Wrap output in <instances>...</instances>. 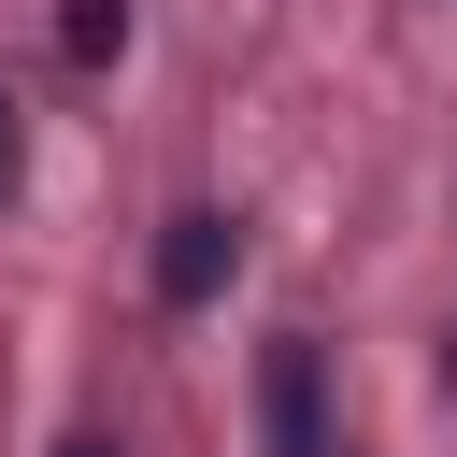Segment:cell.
<instances>
[{"mask_svg":"<svg viewBox=\"0 0 457 457\" xmlns=\"http://www.w3.org/2000/svg\"><path fill=\"white\" fill-rule=\"evenodd\" d=\"M257 428H271V457H343V428H328V343L314 328H286L257 357Z\"/></svg>","mask_w":457,"mask_h":457,"instance_id":"6da1fadb","label":"cell"},{"mask_svg":"<svg viewBox=\"0 0 457 457\" xmlns=\"http://www.w3.org/2000/svg\"><path fill=\"white\" fill-rule=\"evenodd\" d=\"M228 271H243V214H228V200H186V214L157 228V300H171V314H200Z\"/></svg>","mask_w":457,"mask_h":457,"instance_id":"7a4b0ae2","label":"cell"},{"mask_svg":"<svg viewBox=\"0 0 457 457\" xmlns=\"http://www.w3.org/2000/svg\"><path fill=\"white\" fill-rule=\"evenodd\" d=\"M57 57L71 71H114L129 57V0H57Z\"/></svg>","mask_w":457,"mask_h":457,"instance_id":"3957f363","label":"cell"},{"mask_svg":"<svg viewBox=\"0 0 457 457\" xmlns=\"http://www.w3.org/2000/svg\"><path fill=\"white\" fill-rule=\"evenodd\" d=\"M29 186V114H14V86H0V200Z\"/></svg>","mask_w":457,"mask_h":457,"instance_id":"277c9868","label":"cell"},{"mask_svg":"<svg viewBox=\"0 0 457 457\" xmlns=\"http://www.w3.org/2000/svg\"><path fill=\"white\" fill-rule=\"evenodd\" d=\"M57 457H129V443H114V428H71V443H57Z\"/></svg>","mask_w":457,"mask_h":457,"instance_id":"5b68a950","label":"cell"}]
</instances>
